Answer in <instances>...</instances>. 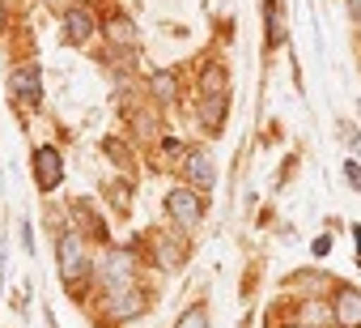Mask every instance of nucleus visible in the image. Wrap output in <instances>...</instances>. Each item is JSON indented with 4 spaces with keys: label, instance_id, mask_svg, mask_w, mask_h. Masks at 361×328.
<instances>
[{
    "label": "nucleus",
    "instance_id": "ddd939ff",
    "mask_svg": "<svg viewBox=\"0 0 361 328\" xmlns=\"http://www.w3.org/2000/svg\"><path fill=\"white\" fill-rule=\"evenodd\" d=\"M204 90H209V94H226V69H221V64L204 73Z\"/></svg>",
    "mask_w": 361,
    "mask_h": 328
},
{
    "label": "nucleus",
    "instance_id": "a211bd4d",
    "mask_svg": "<svg viewBox=\"0 0 361 328\" xmlns=\"http://www.w3.org/2000/svg\"><path fill=\"white\" fill-rule=\"evenodd\" d=\"M348 9H353V18L361 22V0H348Z\"/></svg>",
    "mask_w": 361,
    "mask_h": 328
},
{
    "label": "nucleus",
    "instance_id": "f03ea898",
    "mask_svg": "<svg viewBox=\"0 0 361 328\" xmlns=\"http://www.w3.org/2000/svg\"><path fill=\"white\" fill-rule=\"evenodd\" d=\"M166 209H170L174 222H183V226H196V222L204 218V201L196 197V188H174V192L166 197Z\"/></svg>",
    "mask_w": 361,
    "mask_h": 328
},
{
    "label": "nucleus",
    "instance_id": "20e7f679",
    "mask_svg": "<svg viewBox=\"0 0 361 328\" xmlns=\"http://www.w3.org/2000/svg\"><path fill=\"white\" fill-rule=\"evenodd\" d=\"M60 273H64V281H68L73 290H77L81 277H85V247H81L77 235H64V239H60Z\"/></svg>",
    "mask_w": 361,
    "mask_h": 328
},
{
    "label": "nucleus",
    "instance_id": "1a4fd4ad",
    "mask_svg": "<svg viewBox=\"0 0 361 328\" xmlns=\"http://www.w3.org/2000/svg\"><path fill=\"white\" fill-rule=\"evenodd\" d=\"M183 260H188V247L183 243H174V239H157V264L161 269H183Z\"/></svg>",
    "mask_w": 361,
    "mask_h": 328
},
{
    "label": "nucleus",
    "instance_id": "f8f14e48",
    "mask_svg": "<svg viewBox=\"0 0 361 328\" xmlns=\"http://www.w3.org/2000/svg\"><path fill=\"white\" fill-rule=\"evenodd\" d=\"M204 119H209L213 128H221V119H226V94H217V98L204 102Z\"/></svg>",
    "mask_w": 361,
    "mask_h": 328
},
{
    "label": "nucleus",
    "instance_id": "9d476101",
    "mask_svg": "<svg viewBox=\"0 0 361 328\" xmlns=\"http://www.w3.org/2000/svg\"><path fill=\"white\" fill-rule=\"evenodd\" d=\"M140 307H145V294H136V290L111 294V315H136Z\"/></svg>",
    "mask_w": 361,
    "mask_h": 328
},
{
    "label": "nucleus",
    "instance_id": "f257e3e1",
    "mask_svg": "<svg viewBox=\"0 0 361 328\" xmlns=\"http://www.w3.org/2000/svg\"><path fill=\"white\" fill-rule=\"evenodd\" d=\"M98 273H102V286H106L111 294L132 290V256H128V252H106Z\"/></svg>",
    "mask_w": 361,
    "mask_h": 328
},
{
    "label": "nucleus",
    "instance_id": "39448f33",
    "mask_svg": "<svg viewBox=\"0 0 361 328\" xmlns=\"http://www.w3.org/2000/svg\"><path fill=\"white\" fill-rule=\"evenodd\" d=\"M336 324L340 328H361V290H353V286H344L340 294H336Z\"/></svg>",
    "mask_w": 361,
    "mask_h": 328
},
{
    "label": "nucleus",
    "instance_id": "6e6552de",
    "mask_svg": "<svg viewBox=\"0 0 361 328\" xmlns=\"http://www.w3.org/2000/svg\"><path fill=\"white\" fill-rule=\"evenodd\" d=\"M64 35H68V43H85V39L94 35L90 9H68V13H64Z\"/></svg>",
    "mask_w": 361,
    "mask_h": 328
},
{
    "label": "nucleus",
    "instance_id": "dca6fc26",
    "mask_svg": "<svg viewBox=\"0 0 361 328\" xmlns=\"http://www.w3.org/2000/svg\"><path fill=\"white\" fill-rule=\"evenodd\" d=\"M327 320H336V311H327V307H319V303L306 307V324H310V328H323Z\"/></svg>",
    "mask_w": 361,
    "mask_h": 328
},
{
    "label": "nucleus",
    "instance_id": "9b49d317",
    "mask_svg": "<svg viewBox=\"0 0 361 328\" xmlns=\"http://www.w3.org/2000/svg\"><path fill=\"white\" fill-rule=\"evenodd\" d=\"M106 39H111V43H123V47L136 43V26H132V18H111V22H106Z\"/></svg>",
    "mask_w": 361,
    "mask_h": 328
},
{
    "label": "nucleus",
    "instance_id": "7ed1b4c3",
    "mask_svg": "<svg viewBox=\"0 0 361 328\" xmlns=\"http://www.w3.org/2000/svg\"><path fill=\"white\" fill-rule=\"evenodd\" d=\"M35 180H39L43 192H51V188L64 184V162H60V153L51 145H39L35 149Z\"/></svg>",
    "mask_w": 361,
    "mask_h": 328
},
{
    "label": "nucleus",
    "instance_id": "4468645a",
    "mask_svg": "<svg viewBox=\"0 0 361 328\" xmlns=\"http://www.w3.org/2000/svg\"><path fill=\"white\" fill-rule=\"evenodd\" d=\"M153 94H157L161 102H170V98H174V77H170V73H157V77H153Z\"/></svg>",
    "mask_w": 361,
    "mask_h": 328
},
{
    "label": "nucleus",
    "instance_id": "6ab92c4d",
    "mask_svg": "<svg viewBox=\"0 0 361 328\" xmlns=\"http://www.w3.org/2000/svg\"><path fill=\"white\" fill-rule=\"evenodd\" d=\"M293 328H302V324H293ZM306 328H310V324H306Z\"/></svg>",
    "mask_w": 361,
    "mask_h": 328
},
{
    "label": "nucleus",
    "instance_id": "0eeeda50",
    "mask_svg": "<svg viewBox=\"0 0 361 328\" xmlns=\"http://www.w3.org/2000/svg\"><path fill=\"white\" fill-rule=\"evenodd\" d=\"M9 90H13L18 98H26V102H39V98H43V81H39V69H18V73L9 77Z\"/></svg>",
    "mask_w": 361,
    "mask_h": 328
},
{
    "label": "nucleus",
    "instance_id": "f3484780",
    "mask_svg": "<svg viewBox=\"0 0 361 328\" xmlns=\"http://www.w3.org/2000/svg\"><path fill=\"white\" fill-rule=\"evenodd\" d=\"M344 180H348V184H353V188L361 192V167H357V162H353V158L344 162Z\"/></svg>",
    "mask_w": 361,
    "mask_h": 328
},
{
    "label": "nucleus",
    "instance_id": "2eb2a0df",
    "mask_svg": "<svg viewBox=\"0 0 361 328\" xmlns=\"http://www.w3.org/2000/svg\"><path fill=\"white\" fill-rule=\"evenodd\" d=\"M174 328H209V315H204V307H192L183 320H178Z\"/></svg>",
    "mask_w": 361,
    "mask_h": 328
},
{
    "label": "nucleus",
    "instance_id": "423d86ee",
    "mask_svg": "<svg viewBox=\"0 0 361 328\" xmlns=\"http://www.w3.org/2000/svg\"><path fill=\"white\" fill-rule=\"evenodd\" d=\"M183 171H188V180H192L196 188H204V192H209V188L217 184V171H213V158H209L204 149H192V153H188V162H183Z\"/></svg>",
    "mask_w": 361,
    "mask_h": 328
}]
</instances>
